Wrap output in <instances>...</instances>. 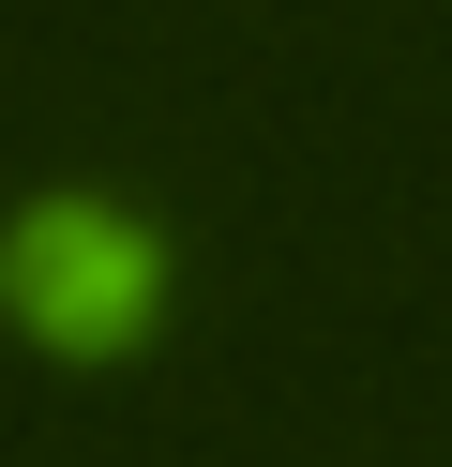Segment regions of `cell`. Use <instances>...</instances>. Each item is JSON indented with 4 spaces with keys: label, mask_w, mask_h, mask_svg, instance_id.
<instances>
[{
    "label": "cell",
    "mask_w": 452,
    "mask_h": 467,
    "mask_svg": "<svg viewBox=\"0 0 452 467\" xmlns=\"http://www.w3.org/2000/svg\"><path fill=\"white\" fill-rule=\"evenodd\" d=\"M0 317L60 362H106L166 317V226L121 196H30L0 226Z\"/></svg>",
    "instance_id": "1"
}]
</instances>
